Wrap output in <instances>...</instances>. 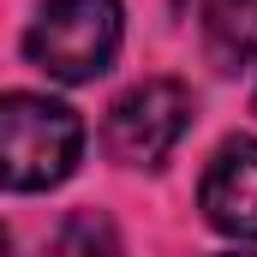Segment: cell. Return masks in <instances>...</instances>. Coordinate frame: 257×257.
Segmentation results:
<instances>
[{
	"mask_svg": "<svg viewBox=\"0 0 257 257\" xmlns=\"http://www.w3.org/2000/svg\"><path fill=\"white\" fill-rule=\"evenodd\" d=\"M84 150V120L30 90H12L0 102V180L12 192H48L78 168Z\"/></svg>",
	"mask_w": 257,
	"mask_h": 257,
	"instance_id": "6da1fadb",
	"label": "cell"
},
{
	"mask_svg": "<svg viewBox=\"0 0 257 257\" xmlns=\"http://www.w3.org/2000/svg\"><path fill=\"white\" fill-rule=\"evenodd\" d=\"M24 54L60 84H90L120 54V0H48L30 30Z\"/></svg>",
	"mask_w": 257,
	"mask_h": 257,
	"instance_id": "7a4b0ae2",
	"label": "cell"
},
{
	"mask_svg": "<svg viewBox=\"0 0 257 257\" xmlns=\"http://www.w3.org/2000/svg\"><path fill=\"white\" fill-rule=\"evenodd\" d=\"M192 126V90L174 78H144L108 108L102 144L120 168H162Z\"/></svg>",
	"mask_w": 257,
	"mask_h": 257,
	"instance_id": "3957f363",
	"label": "cell"
},
{
	"mask_svg": "<svg viewBox=\"0 0 257 257\" xmlns=\"http://www.w3.org/2000/svg\"><path fill=\"white\" fill-rule=\"evenodd\" d=\"M203 221L227 239H257V138H233L203 168Z\"/></svg>",
	"mask_w": 257,
	"mask_h": 257,
	"instance_id": "277c9868",
	"label": "cell"
},
{
	"mask_svg": "<svg viewBox=\"0 0 257 257\" xmlns=\"http://www.w3.org/2000/svg\"><path fill=\"white\" fill-rule=\"evenodd\" d=\"M197 24H203V48L215 66L227 72L257 66V0H203Z\"/></svg>",
	"mask_w": 257,
	"mask_h": 257,
	"instance_id": "5b68a950",
	"label": "cell"
},
{
	"mask_svg": "<svg viewBox=\"0 0 257 257\" xmlns=\"http://www.w3.org/2000/svg\"><path fill=\"white\" fill-rule=\"evenodd\" d=\"M54 257H126V251H120V233L102 209H78L54 233Z\"/></svg>",
	"mask_w": 257,
	"mask_h": 257,
	"instance_id": "8992f818",
	"label": "cell"
},
{
	"mask_svg": "<svg viewBox=\"0 0 257 257\" xmlns=\"http://www.w3.org/2000/svg\"><path fill=\"white\" fill-rule=\"evenodd\" d=\"M221 257H257V251H221Z\"/></svg>",
	"mask_w": 257,
	"mask_h": 257,
	"instance_id": "52a82bcc",
	"label": "cell"
}]
</instances>
